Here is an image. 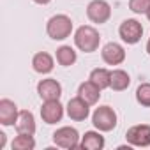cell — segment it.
Masks as SVG:
<instances>
[{"label": "cell", "mask_w": 150, "mask_h": 150, "mask_svg": "<svg viewBox=\"0 0 150 150\" xmlns=\"http://www.w3.org/2000/svg\"><path fill=\"white\" fill-rule=\"evenodd\" d=\"M67 115L71 120H76V122L87 120V117L90 115V104L83 101L80 96H76V97L69 99L67 103Z\"/></svg>", "instance_id": "9c48e42d"}, {"label": "cell", "mask_w": 150, "mask_h": 150, "mask_svg": "<svg viewBox=\"0 0 150 150\" xmlns=\"http://www.w3.org/2000/svg\"><path fill=\"white\" fill-rule=\"evenodd\" d=\"M99 42H101V35L99 32L90 27V25H83L76 30L74 34V44L78 46V50L85 51V53H92L99 48Z\"/></svg>", "instance_id": "6da1fadb"}, {"label": "cell", "mask_w": 150, "mask_h": 150, "mask_svg": "<svg viewBox=\"0 0 150 150\" xmlns=\"http://www.w3.org/2000/svg\"><path fill=\"white\" fill-rule=\"evenodd\" d=\"M35 4H39V6H46V4H50L51 0H34Z\"/></svg>", "instance_id": "cb8c5ba5"}, {"label": "cell", "mask_w": 150, "mask_h": 150, "mask_svg": "<svg viewBox=\"0 0 150 150\" xmlns=\"http://www.w3.org/2000/svg\"><path fill=\"white\" fill-rule=\"evenodd\" d=\"M87 16L92 23H106L111 16V7L106 0H92L87 6Z\"/></svg>", "instance_id": "8992f818"}, {"label": "cell", "mask_w": 150, "mask_h": 150, "mask_svg": "<svg viewBox=\"0 0 150 150\" xmlns=\"http://www.w3.org/2000/svg\"><path fill=\"white\" fill-rule=\"evenodd\" d=\"M57 62L64 67H69L76 62V51H74L71 46H60L57 50Z\"/></svg>", "instance_id": "d6986e66"}, {"label": "cell", "mask_w": 150, "mask_h": 150, "mask_svg": "<svg viewBox=\"0 0 150 150\" xmlns=\"http://www.w3.org/2000/svg\"><path fill=\"white\" fill-rule=\"evenodd\" d=\"M53 65H55L53 57H51L50 53H46V51H39V53H35L34 58H32V67H34V71L39 72V74H48V72H51V71H53Z\"/></svg>", "instance_id": "5bb4252c"}, {"label": "cell", "mask_w": 150, "mask_h": 150, "mask_svg": "<svg viewBox=\"0 0 150 150\" xmlns=\"http://www.w3.org/2000/svg\"><path fill=\"white\" fill-rule=\"evenodd\" d=\"M146 18H148V21H150V9L146 11Z\"/></svg>", "instance_id": "484cf974"}, {"label": "cell", "mask_w": 150, "mask_h": 150, "mask_svg": "<svg viewBox=\"0 0 150 150\" xmlns=\"http://www.w3.org/2000/svg\"><path fill=\"white\" fill-rule=\"evenodd\" d=\"M92 124L101 132H110L117 127V113L110 106H99L92 113Z\"/></svg>", "instance_id": "3957f363"}, {"label": "cell", "mask_w": 150, "mask_h": 150, "mask_svg": "<svg viewBox=\"0 0 150 150\" xmlns=\"http://www.w3.org/2000/svg\"><path fill=\"white\" fill-rule=\"evenodd\" d=\"M129 9L134 14H146L150 9V0H129Z\"/></svg>", "instance_id": "7402d4cb"}, {"label": "cell", "mask_w": 150, "mask_h": 150, "mask_svg": "<svg viewBox=\"0 0 150 150\" xmlns=\"http://www.w3.org/2000/svg\"><path fill=\"white\" fill-rule=\"evenodd\" d=\"M37 94L42 101H58L62 96V87L57 80L46 78L37 83Z\"/></svg>", "instance_id": "ba28073f"}, {"label": "cell", "mask_w": 150, "mask_h": 150, "mask_svg": "<svg viewBox=\"0 0 150 150\" xmlns=\"http://www.w3.org/2000/svg\"><path fill=\"white\" fill-rule=\"evenodd\" d=\"M118 34H120L124 42L136 44L141 39V35H143V27H141V23L138 20H132V18L131 20H124L120 28H118Z\"/></svg>", "instance_id": "52a82bcc"}, {"label": "cell", "mask_w": 150, "mask_h": 150, "mask_svg": "<svg viewBox=\"0 0 150 150\" xmlns=\"http://www.w3.org/2000/svg\"><path fill=\"white\" fill-rule=\"evenodd\" d=\"M46 32L53 41H64L71 35L72 32V21L65 14H57L51 16L46 23Z\"/></svg>", "instance_id": "7a4b0ae2"}, {"label": "cell", "mask_w": 150, "mask_h": 150, "mask_svg": "<svg viewBox=\"0 0 150 150\" xmlns=\"http://www.w3.org/2000/svg\"><path fill=\"white\" fill-rule=\"evenodd\" d=\"M78 96L92 106V104H97V103H99L101 88H99V87H96V85L88 80V81H85V83H81V85H80V88H78Z\"/></svg>", "instance_id": "9a60e30c"}, {"label": "cell", "mask_w": 150, "mask_h": 150, "mask_svg": "<svg viewBox=\"0 0 150 150\" xmlns=\"http://www.w3.org/2000/svg\"><path fill=\"white\" fill-rule=\"evenodd\" d=\"M88 80H90L96 87H99L101 90L110 88V83H111V71H108V69H104V67H97V69H94V71L90 72Z\"/></svg>", "instance_id": "e0dca14e"}, {"label": "cell", "mask_w": 150, "mask_h": 150, "mask_svg": "<svg viewBox=\"0 0 150 150\" xmlns=\"http://www.w3.org/2000/svg\"><path fill=\"white\" fill-rule=\"evenodd\" d=\"M146 51H148V55H150V37H148V42H146Z\"/></svg>", "instance_id": "d4e9b609"}, {"label": "cell", "mask_w": 150, "mask_h": 150, "mask_svg": "<svg viewBox=\"0 0 150 150\" xmlns=\"http://www.w3.org/2000/svg\"><path fill=\"white\" fill-rule=\"evenodd\" d=\"M4 146H6V134L0 132V150H2Z\"/></svg>", "instance_id": "603a6c76"}, {"label": "cell", "mask_w": 150, "mask_h": 150, "mask_svg": "<svg viewBox=\"0 0 150 150\" xmlns=\"http://www.w3.org/2000/svg\"><path fill=\"white\" fill-rule=\"evenodd\" d=\"M11 146H13V150H34L35 139L32 138V134H18Z\"/></svg>", "instance_id": "ffe728a7"}, {"label": "cell", "mask_w": 150, "mask_h": 150, "mask_svg": "<svg viewBox=\"0 0 150 150\" xmlns=\"http://www.w3.org/2000/svg\"><path fill=\"white\" fill-rule=\"evenodd\" d=\"M80 148H83V150H103L104 148V138L96 131H88L81 138Z\"/></svg>", "instance_id": "2e32d148"}, {"label": "cell", "mask_w": 150, "mask_h": 150, "mask_svg": "<svg viewBox=\"0 0 150 150\" xmlns=\"http://www.w3.org/2000/svg\"><path fill=\"white\" fill-rule=\"evenodd\" d=\"M103 60L108 65H120L125 60V50L118 44V42H108L103 46Z\"/></svg>", "instance_id": "8fae6325"}, {"label": "cell", "mask_w": 150, "mask_h": 150, "mask_svg": "<svg viewBox=\"0 0 150 150\" xmlns=\"http://www.w3.org/2000/svg\"><path fill=\"white\" fill-rule=\"evenodd\" d=\"M53 143L60 148H76L80 146V134L74 127H60L53 132Z\"/></svg>", "instance_id": "5b68a950"}, {"label": "cell", "mask_w": 150, "mask_h": 150, "mask_svg": "<svg viewBox=\"0 0 150 150\" xmlns=\"http://www.w3.org/2000/svg\"><path fill=\"white\" fill-rule=\"evenodd\" d=\"M129 85H131V78H129V74H127L124 69H115V71H111V83H110V88H113V90H117V92H122V90H125Z\"/></svg>", "instance_id": "ac0fdd59"}, {"label": "cell", "mask_w": 150, "mask_h": 150, "mask_svg": "<svg viewBox=\"0 0 150 150\" xmlns=\"http://www.w3.org/2000/svg\"><path fill=\"white\" fill-rule=\"evenodd\" d=\"M14 127H16L18 134H32L34 136V132H35V118H34L32 111L21 110L20 115H18V120H16Z\"/></svg>", "instance_id": "4fadbf2b"}, {"label": "cell", "mask_w": 150, "mask_h": 150, "mask_svg": "<svg viewBox=\"0 0 150 150\" xmlns=\"http://www.w3.org/2000/svg\"><path fill=\"white\" fill-rule=\"evenodd\" d=\"M64 117V106L60 104V101H44L42 108H41V118L42 122H46L48 125L60 122Z\"/></svg>", "instance_id": "30bf717a"}, {"label": "cell", "mask_w": 150, "mask_h": 150, "mask_svg": "<svg viewBox=\"0 0 150 150\" xmlns=\"http://www.w3.org/2000/svg\"><path fill=\"white\" fill-rule=\"evenodd\" d=\"M18 106L11 101V99H2L0 101V124L4 127H9V125H14L16 120H18Z\"/></svg>", "instance_id": "7c38bea8"}, {"label": "cell", "mask_w": 150, "mask_h": 150, "mask_svg": "<svg viewBox=\"0 0 150 150\" xmlns=\"http://www.w3.org/2000/svg\"><path fill=\"white\" fill-rule=\"evenodd\" d=\"M136 101L141 106L150 108V83H141L136 88Z\"/></svg>", "instance_id": "44dd1931"}, {"label": "cell", "mask_w": 150, "mask_h": 150, "mask_svg": "<svg viewBox=\"0 0 150 150\" xmlns=\"http://www.w3.org/2000/svg\"><path fill=\"white\" fill-rule=\"evenodd\" d=\"M125 139L131 146H150V125L148 124H138L127 129Z\"/></svg>", "instance_id": "277c9868"}]
</instances>
